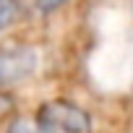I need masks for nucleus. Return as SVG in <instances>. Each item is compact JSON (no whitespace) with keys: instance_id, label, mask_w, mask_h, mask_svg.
<instances>
[{"instance_id":"obj_1","label":"nucleus","mask_w":133,"mask_h":133,"mask_svg":"<svg viewBox=\"0 0 133 133\" xmlns=\"http://www.w3.org/2000/svg\"><path fill=\"white\" fill-rule=\"evenodd\" d=\"M42 133H94L91 115L71 99H47L34 112Z\"/></svg>"},{"instance_id":"obj_2","label":"nucleus","mask_w":133,"mask_h":133,"mask_svg":"<svg viewBox=\"0 0 133 133\" xmlns=\"http://www.w3.org/2000/svg\"><path fill=\"white\" fill-rule=\"evenodd\" d=\"M39 65V55L31 47H3L0 50V91L26 81Z\"/></svg>"},{"instance_id":"obj_3","label":"nucleus","mask_w":133,"mask_h":133,"mask_svg":"<svg viewBox=\"0 0 133 133\" xmlns=\"http://www.w3.org/2000/svg\"><path fill=\"white\" fill-rule=\"evenodd\" d=\"M21 16V3L18 0H0V31L11 29Z\"/></svg>"},{"instance_id":"obj_4","label":"nucleus","mask_w":133,"mask_h":133,"mask_svg":"<svg viewBox=\"0 0 133 133\" xmlns=\"http://www.w3.org/2000/svg\"><path fill=\"white\" fill-rule=\"evenodd\" d=\"M5 133H42L34 117H11L5 125Z\"/></svg>"},{"instance_id":"obj_5","label":"nucleus","mask_w":133,"mask_h":133,"mask_svg":"<svg viewBox=\"0 0 133 133\" xmlns=\"http://www.w3.org/2000/svg\"><path fill=\"white\" fill-rule=\"evenodd\" d=\"M13 112H16V99H13L8 91H0V123L8 120Z\"/></svg>"},{"instance_id":"obj_6","label":"nucleus","mask_w":133,"mask_h":133,"mask_svg":"<svg viewBox=\"0 0 133 133\" xmlns=\"http://www.w3.org/2000/svg\"><path fill=\"white\" fill-rule=\"evenodd\" d=\"M71 0H34V8L39 11V13H55V11H60L63 5H68Z\"/></svg>"}]
</instances>
